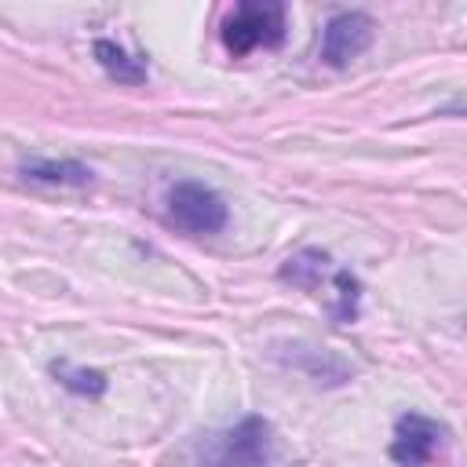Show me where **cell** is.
I'll use <instances>...</instances> for the list:
<instances>
[{"instance_id": "obj_2", "label": "cell", "mask_w": 467, "mask_h": 467, "mask_svg": "<svg viewBox=\"0 0 467 467\" xmlns=\"http://www.w3.org/2000/svg\"><path fill=\"white\" fill-rule=\"evenodd\" d=\"M288 33V15L285 4L277 0H241L226 18H223V47L234 58H244L255 47H281Z\"/></svg>"}, {"instance_id": "obj_3", "label": "cell", "mask_w": 467, "mask_h": 467, "mask_svg": "<svg viewBox=\"0 0 467 467\" xmlns=\"http://www.w3.org/2000/svg\"><path fill=\"white\" fill-rule=\"evenodd\" d=\"M164 212H168V223L186 234V237H208V234H219L230 219V208L226 201L197 182V179H179L171 190H168V201H164Z\"/></svg>"}, {"instance_id": "obj_6", "label": "cell", "mask_w": 467, "mask_h": 467, "mask_svg": "<svg viewBox=\"0 0 467 467\" xmlns=\"http://www.w3.org/2000/svg\"><path fill=\"white\" fill-rule=\"evenodd\" d=\"M26 179L33 182H47V186H91V168L80 164V161H40V157H29L22 161L18 168Z\"/></svg>"}, {"instance_id": "obj_4", "label": "cell", "mask_w": 467, "mask_h": 467, "mask_svg": "<svg viewBox=\"0 0 467 467\" xmlns=\"http://www.w3.org/2000/svg\"><path fill=\"white\" fill-rule=\"evenodd\" d=\"M449 441V427L423 416V412H401L390 438V460L398 467H427Z\"/></svg>"}, {"instance_id": "obj_9", "label": "cell", "mask_w": 467, "mask_h": 467, "mask_svg": "<svg viewBox=\"0 0 467 467\" xmlns=\"http://www.w3.org/2000/svg\"><path fill=\"white\" fill-rule=\"evenodd\" d=\"M51 376H55L66 390H73V394H80V398H102L106 387H109V379H106L99 368H73L69 361H51Z\"/></svg>"}, {"instance_id": "obj_1", "label": "cell", "mask_w": 467, "mask_h": 467, "mask_svg": "<svg viewBox=\"0 0 467 467\" xmlns=\"http://www.w3.org/2000/svg\"><path fill=\"white\" fill-rule=\"evenodd\" d=\"M274 423L266 416H244L237 427L197 441V467H270Z\"/></svg>"}, {"instance_id": "obj_10", "label": "cell", "mask_w": 467, "mask_h": 467, "mask_svg": "<svg viewBox=\"0 0 467 467\" xmlns=\"http://www.w3.org/2000/svg\"><path fill=\"white\" fill-rule=\"evenodd\" d=\"M332 285H336V303H332V321L347 325V321H358V310H361V281L350 274V270H336L332 274Z\"/></svg>"}, {"instance_id": "obj_5", "label": "cell", "mask_w": 467, "mask_h": 467, "mask_svg": "<svg viewBox=\"0 0 467 467\" xmlns=\"http://www.w3.org/2000/svg\"><path fill=\"white\" fill-rule=\"evenodd\" d=\"M372 36H376V22L365 11H339L321 29V62L343 69L368 51Z\"/></svg>"}, {"instance_id": "obj_8", "label": "cell", "mask_w": 467, "mask_h": 467, "mask_svg": "<svg viewBox=\"0 0 467 467\" xmlns=\"http://www.w3.org/2000/svg\"><path fill=\"white\" fill-rule=\"evenodd\" d=\"M328 252H321V248H303V252H296V255H288L285 263H281V270H277V277L281 281H288V285H296V288H303V292H314L317 285H321V277L328 274Z\"/></svg>"}, {"instance_id": "obj_7", "label": "cell", "mask_w": 467, "mask_h": 467, "mask_svg": "<svg viewBox=\"0 0 467 467\" xmlns=\"http://www.w3.org/2000/svg\"><path fill=\"white\" fill-rule=\"evenodd\" d=\"M95 62L106 69V77H113L117 84H146L150 69H146V58H131L117 40H95Z\"/></svg>"}]
</instances>
